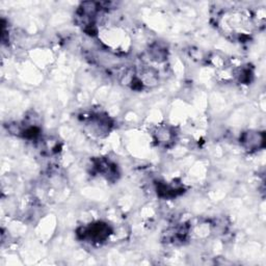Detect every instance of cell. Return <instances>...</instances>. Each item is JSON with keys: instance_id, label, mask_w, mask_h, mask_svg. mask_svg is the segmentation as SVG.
<instances>
[{"instance_id": "1", "label": "cell", "mask_w": 266, "mask_h": 266, "mask_svg": "<svg viewBox=\"0 0 266 266\" xmlns=\"http://www.w3.org/2000/svg\"><path fill=\"white\" fill-rule=\"evenodd\" d=\"M242 143L249 150H257L263 147L264 144V134L259 132H249L245 133L242 139Z\"/></svg>"}]
</instances>
